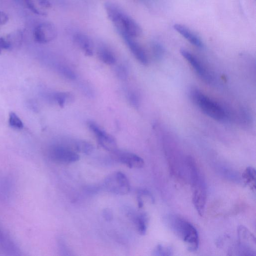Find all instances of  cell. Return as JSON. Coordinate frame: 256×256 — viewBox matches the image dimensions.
Returning <instances> with one entry per match:
<instances>
[{
  "instance_id": "obj_12",
  "label": "cell",
  "mask_w": 256,
  "mask_h": 256,
  "mask_svg": "<svg viewBox=\"0 0 256 256\" xmlns=\"http://www.w3.org/2000/svg\"><path fill=\"white\" fill-rule=\"evenodd\" d=\"M122 36L137 60L142 65L147 66L149 63L148 58L142 47L134 40L133 38L126 35Z\"/></svg>"
},
{
  "instance_id": "obj_6",
  "label": "cell",
  "mask_w": 256,
  "mask_h": 256,
  "mask_svg": "<svg viewBox=\"0 0 256 256\" xmlns=\"http://www.w3.org/2000/svg\"><path fill=\"white\" fill-rule=\"evenodd\" d=\"M51 160L58 163L71 164L79 160L80 155L65 144L52 146L49 151Z\"/></svg>"
},
{
  "instance_id": "obj_17",
  "label": "cell",
  "mask_w": 256,
  "mask_h": 256,
  "mask_svg": "<svg viewBox=\"0 0 256 256\" xmlns=\"http://www.w3.org/2000/svg\"><path fill=\"white\" fill-rule=\"evenodd\" d=\"M98 57L104 63L113 65L116 62V58L114 53L109 49L102 47L98 51Z\"/></svg>"
},
{
  "instance_id": "obj_27",
  "label": "cell",
  "mask_w": 256,
  "mask_h": 256,
  "mask_svg": "<svg viewBox=\"0 0 256 256\" xmlns=\"http://www.w3.org/2000/svg\"><path fill=\"white\" fill-rule=\"evenodd\" d=\"M12 47L7 39L3 37L0 38V53L3 49L9 50Z\"/></svg>"
},
{
  "instance_id": "obj_28",
  "label": "cell",
  "mask_w": 256,
  "mask_h": 256,
  "mask_svg": "<svg viewBox=\"0 0 256 256\" xmlns=\"http://www.w3.org/2000/svg\"><path fill=\"white\" fill-rule=\"evenodd\" d=\"M102 215L104 219L107 221H111L113 219V213L111 209L106 208L103 210Z\"/></svg>"
},
{
  "instance_id": "obj_16",
  "label": "cell",
  "mask_w": 256,
  "mask_h": 256,
  "mask_svg": "<svg viewBox=\"0 0 256 256\" xmlns=\"http://www.w3.org/2000/svg\"><path fill=\"white\" fill-rule=\"evenodd\" d=\"M65 145L77 153L85 154H91L94 149L93 146L91 143L84 140H73Z\"/></svg>"
},
{
  "instance_id": "obj_29",
  "label": "cell",
  "mask_w": 256,
  "mask_h": 256,
  "mask_svg": "<svg viewBox=\"0 0 256 256\" xmlns=\"http://www.w3.org/2000/svg\"><path fill=\"white\" fill-rule=\"evenodd\" d=\"M9 20L8 15L2 11H0V25L5 24Z\"/></svg>"
},
{
  "instance_id": "obj_1",
  "label": "cell",
  "mask_w": 256,
  "mask_h": 256,
  "mask_svg": "<svg viewBox=\"0 0 256 256\" xmlns=\"http://www.w3.org/2000/svg\"><path fill=\"white\" fill-rule=\"evenodd\" d=\"M164 222L176 235L182 240L190 251H195L198 249V233L191 223L179 216L172 214L165 217Z\"/></svg>"
},
{
  "instance_id": "obj_3",
  "label": "cell",
  "mask_w": 256,
  "mask_h": 256,
  "mask_svg": "<svg viewBox=\"0 0 256 256\" xmlns=\"http://www.w3.org/2000/svg\"><path fill=\"white\" fill-rule=\"evenodd\" d=\"M186 163L189 168L190 178L193 189V202L199 215L202 216L204 213L207 200V191L203 176L194 160L189 157Z\"/></svg>"
},
{
  "instance_id": "obj_30",
  "label": "cell",
  "mask_w": 256,
  "mask_h": 256,
  "mask_svg": "<svg viewBox=\"0 0 256 256\" xmlns=\"http://www.w3.org/2000/svg\"><path fill=\"white\" fill-rule=\"evenodd\" d=\"M138 203L139 207L140 208L143 207V202L140 196L138 197Z\"/></svg>"
},
{
  "instance_id": "obj_21",
  "label": "cell",
  "mask_w": 256,
  "mask_h": 256,
  "mask_svg": "<svg viewBox=\"0 0 256 256\" xmlns=\"http://www.w3.org/2000/svg\"><path fill=\"white\" fill-rule=\"evenodd\" d=\"M173 251L171 247L159 245L154 249L152 255L157 256H169L173 255Z\"/></svg>"
},
{
  "instance_id": "obj_20",
  "label": "cell",
  "mask_w": 256,
  "mask_h": 256,
  "mask_svg": "<svg viewBox=\"0 0 256 256\" xmlns=\"http://www.w3.org/2000/svg\"><path fill=\"white\" fill-rule=\"evenodd\" d=\"M54 98L61 107H63L67 103L73 101L74 99L71 94L65 92L57 93L54 95Z\"/></svg>"
},
{
  "instance_id": "obj_8",
  "label": "cell",
  "mask_w": 256,
  "mask_h": 256,
  "mask_svg": "<svg viewBox=\"0 0 256 256\" xmlns=\"http://www.w3.org/2000/svg\"><path fill=\"white\" fill-rule=\"evenodd\" d=\"M239 243V252L243 256H255L256 239L254 236L246 227L240 226L238 229Z\"/></svg>"
},
{
  "instance_id": "obj_26",
  "label": "cell",
  "mask_w": 256,
  "mask_h": 256,
  "mask_svg": "<svg viewBox=\"0 0 256 256\" xmlns=\"http://www.w3.org/2000/svg\"><path fill=\"white\" fill-rule=\"evenodd\" d=\"M128 99L130 104L134 107H138L139 105V98L136 93L133 92L128 94Z\"/></svg>"
},
{
  "instance_id": "obj_24",
  "label": "cell",
  "mask_w": 256,
  "mask_h": 256,
  "mask_svg": "<svg viewBox=\"0 0 256 256\" xmlns=\"http://www.w3.org/2000/svg\"><path fill=\"white\" fill-rule=\"evenodd\" d=\"M59 71L64 77L68 79L72 80L76 79V75L70 68L62 66L59 67Z\"/></svg>"
},
{
  "instance_id": "obj_22",
  "label": "cell",
  "mask_w": 256,
  "mask_h": 256,
  "mask_svg": "<svg viewBox=\"0 0 256 256\" xmlns=\"http://www.w3.org/2000/svg\"><path fill=\"white\" fill-rule=\"evenodd\" d=\"M152 50L153 55L157 60H160L165 53L163 46L159 42L154 41L152 44Z\"/></svg>"
},
{
  "instance_id": "obj_7",
  "label": "cell",
  "mask_w": 256,
  "mask_h": 256,
  "mask_svg": "<svg viewBox=\"0 0 256 256\" xmlns=\"http://www.w3.org/2000/svg\"><path fill=\"white\" fill-rule=\"evenodd\" d=\"M88 127L95 135L98 143L103 148L113 153L117 150V141L113 136L94 122H88Z\"/></svg>"
},
{
  "instance_id": "obj_13",
  "label": "cell",
  "mask_w": 256,
  "mask_h": 256,
  "mask_svg": "<svg viewBox=\"0 0 256 256\" xmlns=\"http://www.w3.org/2000/svg\"><path fill=\"white\" fill-rule=\"evenodd\" d=\"M74 41L86 56L93 55L94 44L88 36L81 33L76 34L74 36Z\"/></svg>"
},
{
  "instance_id": "obj_2",
  "label": "cell",
  "mask_w": 256,
  "mask_h": 256,
  "mask_svg": "<svg viewBox=\"0 0 256 256\" xmlns=\"http://www.w3.org/2000/svg\"><path fill=\"white\" fill-rule=\"evenodd\" d=\"M105 9L109 19L121 36L126 35L134 38L142 34L140 26L117 5L107 2Z\"/></svg>"
},
{
  "instance_id": "obj_23",
  "label": "cell",
  "mask_w": 256,
  "mask_h": 256,
  "mask_svg": "<svg viewBox=\"0 0 256 256\" xmlns=\"http://www.w3.org/2000/svg\"><path fill=\"white\" fill-rule=\"evenodd\" d=\"M9 123L10 126L18 129H22L24 127L21 120L14 112H11L10 114Z\"/></svg>"
},
{
  "instance_id": "obj_18",
  "label": "cell",
  "mask_w": 256,
  "mask_h": 256,
  "mask_svg": "<svg viewBox=\"0 0 256 256\" xmlns=\"http://www.w3.org/2000/svg\"><path fill=\"white\" fill-rule=\"evenodd\" d=\"M148 222V216L146 213H142L137 216L135 219V225L138 232L140 235H144L146 234Z\"/></svg>"
},
{
  "instance_id": "obj_15",
  "label": "cell",
  "mask_w": 256,
  "mask_h": 256,
  "mask_svg": "<svg viewBox=\"0 0 256 256\" xmlns=\"http://www.w3.org/2000/svg\"><path fill=\"white\" fill-rule=\"evenodd\" d=\"M25 2L28 7L39 15H47L52 6L48 0H25Z\"/></svg>"
},
{
  "instance_id": "obj_10",
  "label": "cell",
  "mask_w": 256,
  "mask_h": 256,
  "mask_svg": "<svg viewBox=\"0 0 256 256\" xmlns=\"http://www.w3.org/2000/svg\"><path fill=\"white\" fill-rule=\"evenodd\" d=\"M113 153L118 161L130 168H141L144 166L145 163L142 158L135 154L118 150Z\"/></svg>"
},
{
  "instance_id": "obj_19",
  "label": "cell",
  "mask_w": 256,
  "mask_h": 256,
  "mask_svg": "<svg viewBox=\"0 0 256 256\" xmlns=\"http://www.w3.org/2000/svg\"><path fill=\"white\" fill-rule=\"evenodd\" d=\"M242 177L246 184L253 190L256 189V171L254 168L249 167L244 172Z\"/></svg>"
},
{
  "instance_id": "obj_31",
  "label": "cell",
  "mask_w": 256,
  "mask_h": 256,
  "mask_svg": "<svg viewBox=\"0 0 256 256\" xmlns=\"http://www.w3.org/2000/svg\"><path fill=\"white\" fill-rule=\"evenodd\" d=\"M1 236V234H0V236Z\"/></svg>"
},
{
  "instance_id": "obj_5",
  "label": "cell",
  "mask_w": 256,
  "mask_h": 256,
  "mask_svg": "<svg viewBox=\"0 0 256 256\" xmlns=\"http://www.w3.org/2000/svg\"><path fill=\"white\" fill-rule=\"evenodd\" d=\"M103 186L107 191L117 195H126L131 189L127 177L121 172H116L107 176Z\"/></svg>"
},
{
  "instance_id": "obj_11",
  "label": "cell",
  "mask_w": 256,
  "mask_h": 256,
  "mask_svg": "<svg viewBox=\"0 0 256 256\" xmlns=\"http://www.w3.org/2000/svg\"><path fill=\"white\" fill-rule=\"evenodd\" d=\"M180 53L203 80L207 82H211V76L197 58L185 49H181Z\"/></svg>"
},
{
  "instance_id": "obj_14",
  "label": "cell",
  "mask_w": 256,
  "mask_h": 256,
  "mask_svg": "<svg viewBox=\"0 0 256 256\" xmlns=\"http://www.w3.org/2000/svg\"><path fill=\"white\" fill-rule=\"evenodd\" d=\"M174 29L196 47L201 48L203 43L200 38L193 33L188 28L181 24H176Z\"/></svg>"
},
{
  "instance_id": "obj_9",
  "label": "cell",
  "mask_w": 256,
  "mask_h": 256,
  "mask_svg": "<svg viewBox=\"0 0 256 256\" xmlns=\"http://www.w3.org/2000/svg\"><path fill=\"white\" fill-rule=\"evenodd\" d=\"M57 35L55 26L49 22H44L38 25L34 31L35 40L40 43L51 42L56 37Z\"/></svg>"
},
{
  "instance_id": "obj_4",
  "label": "cell",
  "mask_w": 256,
  "mask_h": 256,
  "mask_svg": "<svg viewBox=\"0 0 256 256\" xmlns=\"http://www.w3.org/2000/svg\"><path fill=\"white\" fill-rule=\"evenodd\" d=\"M190 96L194 103L212 119L218 121H224L226 119L227 113L224 108L199 90L192 89Z\"/></svg>"
},
{
  "instance_id": "obj_25",
  "label": "cell",
  "mask_w": 256,
  "mask_h": 256,
  "mask_svg": "<svg viewBox=\"0 0 256 256\" xmlns=\"http://www.w3.org/2000/svg\"><path fill=\"white\" fill-rule=\"evenodd\" d=\"M116 75L120 79L126 80L128 76V71L127 67L123 65L118 66L116 69Z\"/></svg>"
}]
</instances>
